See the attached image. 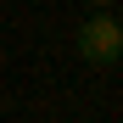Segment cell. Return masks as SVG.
Listing matches in <instances>:
<instances>
[{
	"instance_id": "3",
	"label": "cell",
	"mask_w": 123,
	"mask_h": 123,
	"mask_svg": "<svg viewBox=\"0 0 123 123\" xmlns=\"http://www.w3.org/2000/svg\"><path fill=\"white\" fill-rule=\"evenodd\" d=\"M117 23H123V11H117Z\"/></svg>"
},
{
	"instance_id": "1",
	"label": "cell",
	"mask_w": 123,
	"mask_h": 123,
	"mask_svg": "<svg viewBox=\"0 0 123 123\" xmlns=\"http://www.w3.org/2000/svg\"><path fill=\"white\" fill-rule=\"evenodd\" d=\"M73 45H78V56H84L90 67H117L123 62V23L101 6V11H90L84 23L73 28Z\"/></svg>"
},
{
	"instance_id": "2",
	"label": "cell",
	"mask_w": 123,
	"mask_h": 123,
	"mask_svg": "<svg viewBox=\"0 0 123 123\" xmlns=\"http://www.w3.org/2000/svg\"><path fill=\"white\" fill-rule=\"evenodd\" d=\"M84 6H90V11H101V6H112V0H84Z\"/></svg>"
}]
</instances>
